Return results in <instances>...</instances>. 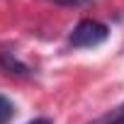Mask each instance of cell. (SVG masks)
I'll return each mask as SVG.
<instances>
[{
	"label": "cell",
	"instance_id": "cell-1",
	"mask_svg": "<svg viewBox=\"0 0 124 124\" xmlns=\"http://www.w3.org/2000/svg\"><path fill=\"white\" fill-rule=\"evenodd\" d=\"M109 29L97 22V20H83L73 27L71 32V44L76 49H93V46H100L105 39H107Z\"/></svg>",
	"mask_w": 124,
	"mask_h": 124
},
{
	"label": "cell",
	"instance_id": "cell-6",
	"mask_svg": "<svg viewBox=\"0 0 124 124\" xmlns=\"http://www.w3.org/2000/svg\"><path fill=\"white\" fill-rule=\"evenodd\" d=\"M27 124H51V119H46V117H37V119H32V122H27Z\"/></svg>",
	"mask_w": 124,
	"mask_h": 124
},
{
	"label": "cell",
	"instance_id": "cell-4",
	"mask_svg": "<svg viewBox=\"0 0 124 124\" xmlns=\"http://www.w3.org/2000/svg\"><path fill=\"white\" fill-rule=\"evenodd\" d=\"M0 63L8 68V73H20V76H24V73H27V68L20 63V61H12V58H10V54H3V56H0Z\"/></svg>",
	"mask_w": 124,
	"mask_h": 124
},
{
	"label": "cell",
	"instance_id": "cell-5",
	"mask_svg": "<svg viewBox=\"0 0 124 124\" xmlns=\"http://www.w3.org/2000/svg\"><path fill=\"white\" fill-rule=\"evenodd\" d=\"M54 3H58V5H83L88 0H54Z\"/></svg>",
	"mask_w": 124,
	"mask_h": 124
},
{
	"label": "cell",
	"instance_id": "cell-2",
	"mask_svg": "<svg viewBox=\"0 0 124 124\" xmlns=\"http://www.w3.org/2000/svg\"><path fill=\"white\" fill-rule=\"evenodd\" d=\"M93 124H124V102H122L119 107H114L112 112L102 114L100 119H95Z\"/></svg>",
	"mask_w": 124,
	"mask_h": 124
},
{
	"label": "cell",
	"instance_id": "cell-3",
	"mask_svg": "<svg viewBox=\"0 0 124 124\" xmlns=\"http://www.w3.org/2000/svg\"><path fill=\"white\" fill-rule=\"evenodd\" d=\"M12 117H15V105L5 95H0V124H10Z\"/></svg>",
	"mask_w": 124,
	"mask_h": 124
}]
</instances>
